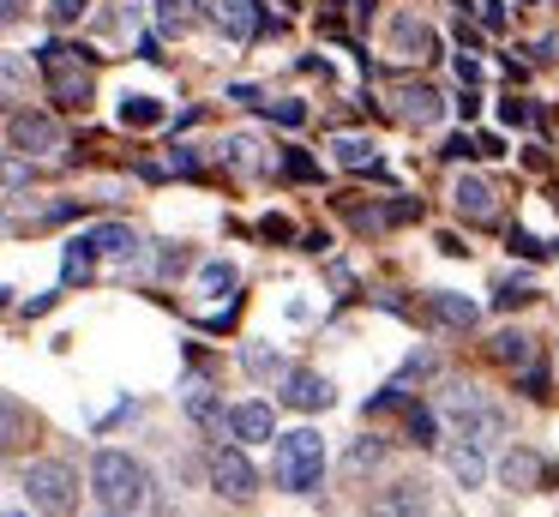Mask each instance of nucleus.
Listing matches in <instances>:
<instances>
[{
  "instance_id": "72a5a7b5",
  "label": "nucleus",
  "mask_w": 559,
  "mask_h": 517,
  "mask_svg": "<svg viewBox=\"0 0 559 517\" xmlns=\"http://www.w3.org/2000/svg\"><path fill=\"white\" fill-rule=\"evenodd\" d=\"M499 120H506V127H523V120H530V108H523L518 96H506V103H499Z\"/></svg>"
},
{
  "instance_id": "aec40b11",
  "label": "nucleus",
  "mask_w": 559,
  "mask_h": 517,
  "mask_svg": "<svg viewBox=\"0 0 559 517\" xmlns=\"http://www.w3.org/2000/svg\"><path fill=\"white\" fill-rule=\"evenodd\" d=\"M331 151H337L343 168H373V139H361V132H337Z\"/></svg>"
},
{
  "instance_id": "6ab92c4d",
  "label": "nucleus",
  "mask_w": 559,
  "mask_h": 517,
  "mask_svg": "<svg viewBox=\"0 0 559 517\" xmlns=\"http://www.w3.org/2000/svg\"><path fill=\"white\" fill-rule=\"evenodd\" d=\"M493 361H506V367H530V361H535V337L499 331V337H493Z\"/></svg>"
},
{
  "instance_id": "4468645a",
  "label": "nucleus",
  "mask_w": 559,
  "mask_h": 517,
  "mask_svg": "<svg viewBox=\"0 0 559 517\" xmlns=\"http://www.w3.org/2000/svg\"><path fill=\"white\" fill-rule=\"evenodd\" d=\"M85 240H91L97 259H133L139 252V235L127 223H97V228H85Z\"/></svg>"
},
{
  "instance_id": "7ed1b4c3",
  "label": "nucleus",
  "mask_w": 559,
  "mask_h": 517,
  "mask_svg": "<svg viewBox=\"0 0 559 517\" xmlns=\"http://www.w3.org/2000/svg\"><path fill=\"white\" fill-rule=\"evenodd\" d=\"M37 67L49 72V91H55V103H61V108H85L91 91H97V79H91L97 55H91V48L49 43V48H37Z\"/></svg>"
},
{
  "instance_id": "79ce46f5",
  "label": "nucleus",
  "mask_w": 559,
  "mask_h": 517,
  "mask_svg": "<svg viewBox=\"0 0 559 517\" xmlns=\"http://www.w3.org/2000/svg\"><path fill=\"white\" fill-rule=\"evenodd\" d=\"M457 79H463V84H475V79H481V67H475L469 55H457Z\"/></svg>"
},
{
  "instance_id": "a19ab883",
  "label": "nucleus",
  "mask_w": 559,
  "mask_h": 517,
  "mask_svg": "<svg viewBox=\"0 0 559 517\" xmlns=\"http://www.w3.org/2000/svg\"><path fill=\"white\" fill-rule=\"evenodd\" d=\"M283 168H289L295 180H307V175H313V156H289V163H283Z\"/></svg>"
},
{
  "instance_id": "5701e85b",
  "label": "nucleus",
  "mask_w": 559,
  "mask_h": 517,
  "mask_svg": "<svg viewBox=\"0 0 559 517\" xmlns=\"http://www.w3.org/2000/svg\"><path fill=\"white\" fill-rule=\"evenodd\" d=\"M433 313L445 325H457V331H469V325H475V307L463 295H451V289H439V295H433Z\"/></svg>"
},
{
  "instance_id": "1a4fd4ad",
  "label": "nucleus",
  "mask_w": 559,
  "mask_h": 517,
  "mask_svg": "<svg viewBox=\"0 0 559 517\" xmlns=\"http://www.w3.org/2000/svg\"><path fill=\"white\" fill-rule=\"evenodd\" d=\"M439 115H445V96H439L433 84H403L397 91V120L403 127H433Z\"/></svg>"
},
{
  "instance_id": "dca6fc26",
  "label": "nucleus",
  "mask_w": 559,
  "mask_h": 517,
  "mask_svg": "<svg viewBox=\"0 0 559 517\" xmlns=\"http://www.w3.org/2000/svg\"><path fill=\"white\" fill-rule=\"evenodd\" d=\"M91 277H97V252H91L85 235H73V240H67V252H61V283L79 289V283H91Z\"/></svg>"
},
{
  "instance_id": "473e14b6",
  "label": "nucleus",
  "mask_w": 559,
  "mask_h": 517,
  "mask_svg": "<svg viewBox=\"0 0 559 517\" xmlns=\"http://www.w3.org/2000/svg\"><path fill=\"white\" fill-rule=\"evenodd\" d=\"M85 7H91V0H55V7H49V19H55V24H73Z\"/></svg>"
},
{
  "instance_id": "39448f33",
  "label": "nucleus",
  "mask_w": 559,
  "mask_h": 517,
  "mask_svg": "<svg viewBox=\"0 0 559 517\" xmlns=\"http://www.w3.org/2000/svg\"><path fill=\"white\" fill-rule=\"evenodd\" d=\"M211 481H217V493H229V500H253L259 469L247 463L241 445H217V451H211Z\"/></svg>"
},
{
  "instance_id": "bb28decb",
  "label": "nucleus",
  "mask_w": 559,
  "mask_h": 517,
  "mask_svg": "<svg viewBox=\"0 0 559 517\" xmlns=\"http://www.w3.org/2000/svg\"><path fill=\"white\" fill-rule=\"evenodd\" d=\"M187 415H193V421H217L223 409H217V397H211L205 385H193V391H187Z\"/></svg>"
},
{
  "instance_id": "6e6552de",
  "label": "nucleus",
  "mask_w": 559,
  "mask_h": 517,
  "mask_svg": "<svg viewBox=\"0 0 559 517\" xmlns=\"http://www.w3.org/2000/svg\"><path fill=\"white\" fill-rule=\"evenodd\" d=\"M223 421H229V439H241V445H265L271 433H277V415H271V403H235Z\"/></svg>"
},
{
  "instance_id": "2eb2a0df",
  "label": "nucleus",
  "mask_w": 559,
  "mask_h": 517,
  "mask_svg": "<svg viewBox=\"0 0 559 517\" xmlns=\"http://www.w3.org/2000/svg\"><path fill=\"white\" fill-rule=\"evenodd\" d=\"M451 204H457L469 223H487V216H493V187H487V180H475V175H463L457 187H451Z\"/></svg>"
},
{
  "instance_id": "e433bc0d",
  "label": "nucleus",
  "mask_w": 559,
  "mask_h": 517,
  "mask_svg": "<svg viewBox=\"0 0 559 517\" xmlns=\"http://www.w3.org/2000/svg\"><path fill=\"white\" fill-rule=\"evenodd\" d=\"M481 24H487V31H499V24H506V7H499V0H481Z\"/></svg>"
},
{
  "instance_id": "f704fd0d",
  "label": "nucleus",
  "mask_w": 559,
  "mask_h": 517,
  "mask_svg": "<svg viewBox=\"0 0 559 517\" xmlns=\"http://www.w3.org/2000/svg\"><path fill=\"white\" fill-rule=\"evenodd\" d=\"M247 373H277V355H265V349H247Z\"/></svg>"
},
{
  "instance_id": "f3484780",
  "label": "nucleus",
  "mask_w": 559,
  "mask_h": 517,
  "mask_svg": "<svg viewBox=\"0 0 559 517\" xmlns=\"http://www.w3.org/2000/svg\"><path fill=\"white\" fill-rule=\"evenodd\" d=\"M451 475L463 481V487H481V475H487V457H481V445H451Z\"/></svg>"
},
{
  "instance_id": "4be33fe9",
  "label": "nucleus",
  "mask_w": 559,
  "mask_h": 517,
  "mask_svg": "<svg viewBox=\"0 0 559 517\" xmlns=\"http://www.w3.org/2000/svg\"><path fill=\"white\" fill-rule=\"evenodd\" d=\"M121 120L127 127H163V103L157 96H121Z\"/></svg>"
},
{
  "instance_id": "2f4dec72",
  "label": "nucleus",
  "mask_w": 559,
  "mask_h": 517,
  "mask_svg": "<svg viewBox=\"0 0 559 517\" xmlns=\"http://www.w3.org/2000/svg\"><path fill=\"white\" fill-rule=\"evenodd\" d=\"M379 457H385V445H379V439H361V445L349 451V469H367V463H379Z\"/></svg>"
},
{
  "instance_id": "c756f323",
  "label": "nucleus",
  "mask_w": 559,
  "mask_h": 517,
  "mask_svg": "<svg viewBox=\"0 0 559 517\" xmlns=\"http://www.w3.org/2000/svg\"><path fill=\"white\" fill-rule=\"evenodd\" d=\"M409 433H415V445H439V439H433V415H427L421 403L409 409Z\"/></svg>"
},
{
  "instance_id": "ddd939ff",
  "label": "nucleus",
  "mask_w": 559,
  "mask_h": 517,
  "mask_svg": "<svg viewBox=\"0 0 559 517\" xmlns=\"http://www.w3.org/2000/svg\"><path fill=\"white\" fill-rule=\"evenodd\" d=\"M283 403H289V409H325L331 403V379H325V373L295 367L289 379H283Z\"/></svg>"
},
{
  "instance_id": "f03ea898",
  "label": "nucleus",
  "mask_w": 559,
  "mask_h": 517,
  "mask_svg": "<svg viewBox=\"0 0 559 517\" xmlns=\"http://www.w3.org/2000/svg\"><path fill=\"white\" fill-rule=\"evenodd\" d=\"M277 439V457H271V475L277 487L289 493H313L319 475H325V439L313 427H295V433H271Z\"/></svg>"
},
{
  "instance_id": "58836bf2",
  "label": "nucleus",
  "mask_w": 559,
  "mask_h": 517,
  "mask_svg": "<svg viewBox=\"0 0 559 517\" xmlns=\"http://www.w3.org/2000/svg\"><path fill=\"white\" fill-rule=\"evenodd\" d=\"M511 247H518V252H523V259H547V247H535V240H530V235H511Z\"/></svg>"
},
{
  "instance_id": "a878e982",
  "label": "nucleus",
  "mask_w": 559,
  "mask_h": 517,
  "mask_svg": "<svg viewBox=\"0 0 559 517\" xmlns=\"http://www.w3.org/2000/svg\"><path fill=\"white\" fill-rule=\"evenodd\" d=\"M19 427H25V415H19V403L7 391H0V451H7V445L19 439Z\"/></svg>"
},
{
  "instance_id": "c85d7f7f",
  "label": "nucleus",
  "mask_w": 559,
  "mask_h": 517,
  "mask_svg": "<svg viewBox=\"0 0 559 517\" xmlns=\"http://www.w3.org/2000/svg\"><path fill=\"white\" fill-rule=\"evenodd\" d=\"M523 301H535V289H530V283H506V289L493 295V307L511 313V307H523Z\"/></svg>"
},
{
  "instance_id": "412c9836",
  "label": "nucleus",
  "mask_w": 559,
  "mask_h": 517,
  "mask_svg": "<svg viewBox=\"0 0 559 517\" xmlns=\"http://www.w3.org/2000/svg\"><path fill=\"white\" fill-rule=\"evenodd\" d=\"M157 31L163 36H187V31H193V0H157Z\"/></svg>"
},
{
  "instance_id": "7c9ffc66",
  "label": "nucleus",
  "mask_w": 559,
  "mask_h": 517,
  "mask_svg": "<svg viewBox=\"0 0 559 517\" xmlns=\"http://www.w3.org/2000/svg\"><path fill=\"white\" fill-rule=\"evenodd\" d=\"M31 180V163H19V156H0V187H25Z\"/></svg>"
},
{
  "instance_id": "ea45409f",
  "label": "nucleus",
  "mask_w": 559,
  "mask_h": 517,
  "mask_svg": "<svg viewBox=\"0 0 559 517\" xmlns=\"http://www.w3.org/2000/svg\"><path fill=\"white\" fill-rule=\"evenodd\" d=\"M25 19V0H0V24H19Z\"/></svg>"
},
{
  "instance_id": "a18cd8bd",
  "label": "nucleus",
  "mask_w": 559,
  "mask_h": 517,
  "mask_svg": "<svg viewBox=\"0 0 559 517\" xmlns=\"http://www.w3.org/2000/svg\"><path fill=\"white\" fill-rule=\"evenodd\" d=\"M0 517H25V512H0Z\"/></svg>"
},
{
  "instance_id": "c03bdc74",
  "label": "nucleus",
  "mask_w": 559,
  "mask_h": 517,
  "mask_svg": "<svg viewBox=\"0 0 559 517\" xmlns=\"http://www.w3.org/2000/svg\"><path fill=\"white\" fill-rule=\"evenodd\" d=\"M7 295H13V289H0V307H7Z\"/></svg>"
},
{
  "instance_id": "49530a36",
  "label": "nucleus",
  "mask_w": 559,
  "mask_h": 517,
  "mask_svg": "<svg viewBox=\"0 0 559 517\" xmlns=\"http://www.w3.org/2000/svg\"><path fill=\"white\" fill-rule=\"evenodd\" d=\"M518 7H535V0H518Z\"/></svg>"
},
{
  "instance_id": "37998d69",
  "label": "nucleus",
  "mask_w": 559,
  "mask_h": 517,
  "mask_svg": "<svg viewBox=\"0 0 559 517\" xmlns=\"http://www.w3.org/2000/svg\"><path fill=\"white\" fill-rule=\"evenodd\" d=\"M97 517H133V512H97Z\"/></svg>"
},
{
  "instance_id": "b1692460",
  "label": "nucleus",
  "mask_w": 559,
  "mask_h": 517,
  "mask_svg": "<svg viewBox=\"0 0 559 517\" xmlns=\"http://www.w3.org/2000/svg\"><path fill=\"white\" fill-rule=\"evenodd\" d=\"M223 156H229V168H241V175H253V168H265V156H259V144L247 139V132H235V139L223 144Z\"/></svg>"
},
{
  "instance_id": "4c0bfd02",
  "label": "nucleus",
  "mask_w": 559,
  "mask_h": 517,
  "mask_svg": "<svg viewBox=\"0 0 559 517\" xmlns=\"http://www.w3.org/2000/svg\"><path fill=\"white\" fill-rule=\"evenodd\" d=\"M445 156H451V163H457V156H475V139H469V132H457V139L445 144Z\"/></svg>"
},
{
  "instance_id": "423d86ee",
  "label": "nucleus",
  "mask_w": 559,
  "mask_h": 517,
  "mask_svg": "<svg viewBox=\"0 0 559 517\" xmlns=\"http://www.w3.org/2000/svg\"><path fill=\"white\" fill-rule=\"evenodd\" d=\"M499 481H506V487H518V493L547 487V457L530 451V445H511V451L499 457Z\"/></svg>"
},
{
  "instance_id": "9b49d317",
  "label": "nucleus",
  "mask_w": 559,
  "mask_h": 517,
  "mask_svg": "<svg viewBox=\"0 0 559 517\" xmlns=\"http://www.w3.org/2000/svg\"><path fill=\"white\" fill-rule=\"evenodd\" d=\"M13 144L31 156H49V151H61V127L49 115H13Z\"/></svg>"
},
{
  "instance_id": "c9c22d12",
  "label": "nucleus",
  "mask_w": 559,
  "mask_h": 517,
  "mask_svg": "<svg viewBox=\"0 0 559 517\" xmlns=\"http://www.w3.org/2000/svg\"><path fill=\"white\" fill-rule=\"evenodd\" d=\"M259 235H265V240H289V235H295V228H289V223H283V216H265V223H259Z\"/></svg>"
},
{
  "instance_id": "393cba45",
  "label": "nucleus",
  "mask_w": 559,
  "mask_h": 517,
  "mask_svg": "<svg viewBox=\"0 0 559 517\" xmlns=\"http://www.w3.org/2000/svg\"><path fill=\"white\" fill-rule=\"evenodd\" d=\"M199 289H205V295H229V289H235V265L211 259L205 271H199Z\"/></svg>"
},
{
  "instance_id": "20e7f679",
  "label": "nucleus",
  "mask_w": 559,
  "mask_h": 517,
  "mask_svg": "<svg viewBox=\"0 0 559 517\" xmlns=\"http://www.w3.org/2000/svg\"><path fill=\"white\" fill-rule=\"evenodd\" d=\"M25 500L43 517H73L79 512V475L61 457H37V463H25Z\"/></svg>"
},
{
  "instance_id": "cd10ccee",
  "label": "nucleus",
  "mask_w": 559,
  "mask_h": 517,
  "mask_svg": "<svg viewBox=\"0 0 559 517\" xmlns=\"http://www.w3.org/2000/svg\"><path fill=\"white\" fill-rule=\"evenodd\" d=\"M259 108H271L277 127H301V120H307V103H295V96H283V103H259Z\"/></svg>"
},
{
  "instance_id": "a211bd4d",
  "label": "nucleus",
  "mask_w": 559,
  "mask_h": 517,
  "mask_svg": "<svg viewBox=\"0 0 559 517\" xmlns=\"http://www.w3.org/2000/svg\"><path fill=\"white\" fill-rule=\"evenodd\" d=\"M25 91H31V60L0 55V103H19Z\"/></svg>"
},
{
  "instance_id": "9d476101",
  "label": "nucleus",
  "mask_w": 559,
  "mask_h": 517,
  "mask_svg": "<svg viewBox=\"0 0 559 517\" xmlns=\"http://www.w3.org/2000/svg\"><path fill=\"white\" fill-rule=\"evenodd\" d=\"M211 24H217L229 43H253V31H259V7L253 0H211Z\"/></svg>"
},
{
  "instance_id": "0eeeda50",
  "label": "nucleus",
  "mask_w": 559,
  "mask_h": 517,
  "mask_svg": "<svg viewBox=\"0 0 559 517\" xmlns=\"http://www.w3.org/2000/svg\"><path fill=\"white\" fill-rule=\"evenodd\" d=\"M427 512V487L421 481H391L385 493H373L367 517H421Z\"/></svg>"
},
{
  "instance_id": "f257e3e1",
  "label": "nucleus",
  "mask_w": 559,
  "mask_h": 517,
  "mask_svg": "<svg viewBox=\"0 0 559 517\" xmlns=\"http://www.w3.org/2000/svg\"><path fill=\"white\" fill-rule=\"evenodd\" d=\"M91 493L103 500V512H139L151 493V475L127 451H97L91 457Z\"/></svg>"
},
{
  "instance_id": "f8f14e48",
  "label": "nucleus",
  "mask_w": 559,
  "mask_h": 517,
  "mask_svg": "<svg viewBox=\"0 0 559 517\" xmlns=\"http://www.w3.org/2000/svg\"><path fill=\"white\" fill-rule=\"evenodd\" d=\"M391 55L397 60H433V31H427L421 19H391Z\"/></svg>"
}]
</instances>
